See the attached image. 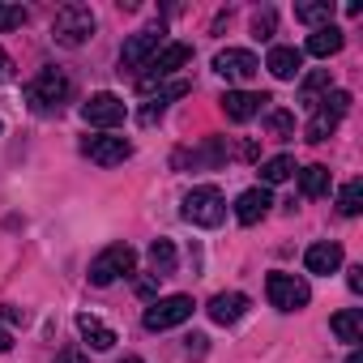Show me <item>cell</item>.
<instances>
[{
	"instance_id": "29",
	"label": "cell",
	"mask_w": 363,
	"mask_h": 363,
	"mask_svg": "<svg viewBox=\"0 0 363 363\" xmlns=\"http://www.w3.org/2000/svg\"><path fill=\"white\" fill-rule=\"evenodd\" d=\"M316 107H320V111H333V116L342 120V116L350 111V94H346V90H333V94H325V99H320Z\"/></svg>"
},
{
	"instance_id": "36",
	"label": "cell",
	"mask_w": 363,
	"mask_h": 363,
	"mask_svg": "<svg viewBox=\"0 0 363 363\" xmlns=\"http://www.w3.org/2000/svg\"><path fill=\"white\" fill-rule=\"evenodd\" d=\"M9 346H13V337H9L5 329H0V354H9Z\"/></svg>"
},
{
	"instance_id": "9",
	"label": "cell",
	"mask_w": 363,
	"mask_h": 363,
	"mask_svg": "<svg viewBox=\"0 0 363 363\" xmlns=\"http://www.w3.org/2000/svg\"><path fill=\"white\" fill-rule=\"evenodd\" d=\"M162 48V26H150V30H137L124 48H120V69H145L154 60V52Z\"/></svg>"
},
{
	"instance_id": "30",
	"label": "cell",
	"mask_w": 363,
	"mask_h": 363,
	"mask_svg": "<svg viewBox=\"0 0 363 363\" xmlns=\"http://www.w3.org/2000/svg\"><path fill=\"white\" fill-rule=\"evenodd\" d=\"M274 9H261V13H252V35L257 39H274Z\"/></svg>"
},
{
	"instance_id": "25",
	"label": "cell",
	"mask_w": 363,
	"mask_h": 363,
	"mask_svg": "<svg viewBox=\"0 0 363 363\" xmlns=\"http://www.w3.org/2000/svg\"><path fill=\"white\" fill-rule=\"evenodd\" d=\"M363 210V179H350V184L337 193V214L342 218H354Z\"/></svg>"
},
{
	"instance_id": "12",
	"label": "cell",
	"mask_w": 363,
	"mask_h": 363,
	"mask_svg": "<svg viewBox=\"0 0 363 363\" xmlns=\"http://www.w3.org/2000/svg\"><path fill=\"white\" fill-rule=\"evenodd\" d=\"M265 103H274V99H269V94H252V90H227V94H223V111H227V120H235V124H248L252 116H261Z\"/></svg>"
},
{
	"instance_id": "31",
	"label": "cell",
	"mask_w": 363,
	"mask_h": 363,
	"mask_svg": "<svg viewBox=\"0 0 363 363\" xmlns=\"http://www.w3.org/2000/svg\"><path fill=\"white\" fill-rule=\"evenodd\" d=\"M0 316L13 320V325H26V320H30V312H26V308H18V303H5V308H0Z\"/></svg>"
},
{
	"instance_id": "1",
	"label": "cell",
	"mask_w": 363,
	"mask_h": 363,
	"mask_svg": "<svg viewBox=\"0 0 363 363\" xmlns=\"http://www.w3.org/2000/svg\"><path fill=\"white\" fill-rule=\"evenodd\" d=\"M69 94H73V82H69L60 69H43V73L26 86L30 111H39V116H56V111L69 103Z\"/></svg>"
},
{
	"instance_id": "22",
	"label": "cell",
	"mask_w": 363,
	"mask_h": 363,
	"mask_svg": "<svg viewBox=\"0 0 363 363\" xmlns=\"http://www.w3.org/2000/svg\"><path fill=\"white\" fill-rule=\"evenodd\" d=\"M325 90H329V69H316V73L303 77V86H299V103H303L308 111H316V103H320Z\"/></svg>"
},
{
	"instance_id": "5",
	"label": "cell",
	"mask_w": 363,
	"mask_h": 363,
	"mask_svg": "<svg viewBox=\"0 0 363 363\" xmlns=\"http://www.w3.org/2000/svg\"><path fill=\"white\" fill-rule=\"evenodd\" d=\"M179 214H184L193 227H218L227 218V206H223V193L214 184H201V189H193L184 197V210H179Z\"/></svg>"
},
{
	"instance_id": "16",
	"label": "cell",
	"mask_w": 363,
	"mask_h": 363,
	"mask_svg": "<svg viewBox=\"0 0 363 363\" xmlns=\"http://www.w3.org/2000/svg\"><path fill=\"white\" fill-rule=\"evenodd\" d=\"M265 69H269L278 82H291V77H299V69H303V52H299V48H269Z\"/></svg>"
},
{
	"instance_id": "14",
	"label": "cell",
	"mask_w": 363,
	"mask_h": 363,
	"mask_svg": "<svg viewBox=\"0 0 363 363\" xmlns=\"http://www.w3.org/2000/svg\"><path fill=\"white\" fill-rule=\"evenodd\" d=\"M303 265H308V274H337L342 269V244H333V240L312 244L303 252Z\"/></svg>"
},
{
	"instance_id": "24",
	"label": "cell",
	"mask_w": 363,
	"mask_h": 363,
	"mask_svg": "<svg viewBox=\"0 0 363 363\" xmlns=\"http://www.w3.org/2000/svg\"><path fill=\"white\" fill-rule=\"evenodd\" d=\"M291 171H295V158L278 154V158L261 162V184H282V179H291Z\"/></svg>"
},
{
	"instance_id": "32",
	"label": "cell",
	"mask_w": 363,
	"mask_h": 363,
	"mask_svg": "<svg viewBox=\"0 0 363 363\" xmlns=\"http://www.w3.org/2000/svg\"><path fill=\"white\" fill-rule=\"evenodd\" d=\"M206 342H210L206 333H193V337H189V354H193V359H201V354H206Z\"/></svg>"
},
{
	"instance_id": "28",
	"label": "cell",
	"mask_w": 363,
	"mask_h": 363,
	"mask_svg": "<svg viewBox=\"0 0 363 363\" xmlns=\"http://www.w3.org/2000/svg\"><path fill=\"white\" fill-rule=\"evenodd\" d=\"M30 22V9L22 5H0V30H13V26H26Z\"/></svg>"
},
{
	"instance_id": "33",
	"label": "cell",
	"mask_w": 363,
	"mask_h": 363,
	"mask_svg": "<svg viewBox=\"0 0 363 363\" xmlns=\"http://www.w3.org/2000/svg\"><path fill=\"white\" fill-rule=\"evenodd\" d=\"M346 286H350L354 295L363 291V269H359V265H354V269H346Z\"/></svg>"
},
{
	"instance_id": "37",
	"label": "cell",
	"mask_w": 363,
	"mask_h": 363,
	"mask_svg": "<svg viewBox=\"0 0 363 363\" xmlns=\"http://www.w3.org/2000/svg\"><path fill=\"white\" fill-rule=\"evenodd\" d=\"M346 363H363V354H359V350H350V354H346Z\"/></svg>"
},
{
	"instance_id": "19",
	"label": "cell",
	"mask_w": 363,
	"mask_h": 363,
	"mask_svg": "<svg viewBox=\"0 0 363 363\" xmlns=\"http://www.w3.org/2000/svg\"><path fill=\"white\" fill-rule=\"evenodd\" d=\"M329 329L337 333V342H363V312L359 308H346V312H337L333 320H329Z\"/></svg>"
},
{
	"instance_id": "11",
	"label": "cell",
	"mask_w": 363,
	"mask_h": 363,
	"mask_svg": "<svg viewBox=\"0 0 363 363\" xmlns=\"http://www.w3.org/2000/svg\"><path fill=\"white\" fill-rule=\"evenodd\" d=\"M82 154L90 158V162H99V167H116V162H124L128 154H133V141L128 137H86L82 141Z\"/></svg>"
},
{
	"instance_id": "17",
	"label": "cell",
	"mask_w": 363,
	"mask_h": 363,
	"mask_svg": "<svg viewBox=\"0 0 363 363\" xmlns=\"http://www.w3.org/2000/svg\"><path fill=\"white\" fill-rule=\"evenodd\" d=\"M342 43H346V35L337 30V26H320V30H312L308 35V56H320V60H329V56H337L342 52Z\"/></svg>"
},
{
	"instance_id": "23",
	"label": "cell",
	"mask_w": 363,
	"mask_h": 363,
	"mask_svg": "<svg viewBox=\"0 0 363 363\" xmlns=\"http://www.w3.org/2000/svg\"><path fill=\"white\" fill-rule=\"evenodd\" d=\"M150 269H154V278L175 274V244L171 240H154L150 244Z\"/></svg>"
},
{
	"instance_id": "15",
	"label": "cell",
	"mask_w": 363,
	"mask_h": 363,
	"mask_svg": "<svg viewBox=\"0 0 363 363\" xmlns=\"http://www.w3.org/2000/svg\"><path fill=\"white\" fill-rule=\"evenodd\" d=\"M269 206H274L269 189H248V193L235 201V218H240L244 227H252V223H261V218L269 214Z\"/></svg>"
},
{
	"instance_id": "38",
	"label": "cell",
	"mask_w": 363,
	"mask_h": 363,
	"mask_svg": "<svg viewBox=\"0 0 363 363\" xmlns=\"http://www.w3.org/2000/svg\"><path fill=\"white\" fill-rule=\"evenodd\" d=\"M120 363H145V359H137V354H128V359H120Z\"/></svg>"
},
{
	"instance_id": "34",
	"label": "cell",
	"mask_w": 363,
	"mask_h": 363,
	"mask_svg": "<svg viewBox=\"0 0 363 363\" xmlns=\"http://www.w3.org/2000/svg\"><path fill=\"white\" fill-rule=\"evenodd\" d=\"M0 82H13V60H9V52H0Z\"/></svg>"
},
{
	"instance_id": "13",
	"label": "cell",
	"mask_w": 363,
	"mask_h": 363,
	"mask_svg": "<svg viewBox=\"0 0 363 363\" xmlns=\"http://www.w3.org/2000/svg\"><path fill=\"white\" fill-rule=\"evenodd\" d=\"M206 312H210L214 325H235V320H244V312H248V295H244V291H223V295L210 299Z\"/></svg>"
},
{
	"instance_id": "2",
	"label": "cell",
	"mask_w": 363,
	"mask_h": 363,
	"mask_svg": "<svg viewBox=\"0 0 363 363\" xmlns=\"http://www.w3.org/2000/svg\"><path fill=\"white\" fill-rule=\"evenodd\" d=\"M189 60H193V48H189V43H162V48L154 52V60L145 65L150 73H141V77H137V90H141V94H154V86H158V82H167L171 73H179Z\"/></svg>"
},
{
	"instance_id": "20",
	"label": "cell",
	"mask_w": 363,
	"mask_h": 363,
	"mask_svg": "<svg viewBox=\"0 0 363 363\" xmlns=\"http://www.w3.org/2000/svg\"><path fill=\"white\" fill-rule=\"evenodd\" d=\"M299 193H303L308 201L325 197V193H329V167H320V162L303 167V171H299Z\"/></svg>"
},
{
	"instance_id": "8",
	"label": "cell",
	"mask_w": 363,
	"mask_h": 363,
	"mask_svg": "<svg viewBox=\"0 0 363 363\" xmlns=\"http://www.w3.org/2000/svg\"><path fill=\"white\" fill-rule=\"evenodd\" d=\"M124 116H128V107H124V99L111 94V90L90 94L86 107H82V120L94 124V128H116V124H124Z\"/></svg>"
},
{
	"instance_id": "6",
	"label": "cell",
	"mask_w": 363,
	"mask_h": 363,
	"mask_svg": "<svg viewBox=\"0 0 363 363\" xmlns=\"http://www.w3.org/2000/svg\"><path fill=\"white\" fill-rule=\"evenodd\" d=\"M133 265H137V252L128 244H111V248H103L90 261V282L94 286H111L120 274H133Z\"/></svg>"
},
{
	"instance_id": "10",
	"label": "cell",
	"mask_w": 363,
	"mask_h": 363,
	"mask_svg": "<svg viewBox=\"0 0 363 363\" xmlns=\"http://www.w3.org/2000/svg\"><path fill=\"white\" fill-rule=\"evenodd\" d=\"M214 73L227 77V82H248V77L261 73V60L252 52H244V48H227V52L214 56Z\"/></svg>"
},
{
	"instance_id": "27",
	"label": "cell",
	"mask_w": 363,
	"mask_h": 363,
	"mask_svg": "<svg viewBox=\"0 0 363 363\" xmlns=\"http://www.w3.org/2000/svg\"><path fill=\"white\" fill-rule=\"evenodd\" d=\"M265 128H269L274 137H291V133H295V116L278 107V111H269V120H265Z\"/></svg>"
},
{
	"instance_id": "7",
	"label": "cell",
	"mask_w": 363,
	"mask_h": 363,
	"mask_svg": "<svg viewBox=\"0 0 363 363\" xmlns=\"http://www.w3.org/2000/svg\"><path fill=\"white\" fill-rule=\"evenodd\" d=\"M193 295H167V299H158V303H150L145 308V329L150 333H162V329H175V325H184L189 316H193Z\"/></svg>"
},
{
	"instance_id": "4",
	"label": "cell",
	"mask_w": 363,
	"mask_h": 363,
	"mask_svg": "<svg viewBox=\"0 0 363 363\" xmlns=\"http://www.w3.org/2000/svg\"><path fill=\"white\" fill-rule=\"evenodd\" d=\"M265 291H269V303H274L278 312H299V308H308V299H312V286H308L299 274H282V269H274V274L265 278Z\"/></svg>"
},
{
	"instance_id": "26",
	"label": "cell",
	"mask_w": 363,
	"mask_h": 363,
	"mask_svg": "<svg viewBox=\"0 0 363 363\" xmlns=\"http://www.w3.org/2000/svg\"><path fill=\"white\" fill-rule=\"evenodd\" d=\"M333 128H337V116L316 107V116L308 120V141H329V137H333Z\"/></svg>"
},
{
	"instance_id": "35",
	"label": "cell",
	"mask_w": 363,
	"mask_h": 363,
	"mask_svg": "<svg viewBox=\"0 0 363 363\" xmlns=\"http://www.w3.org/2000/svg\"><path fill=\"white\" fill-rule=\"evenodd\" d=\"M56 363H90V359H86L82 350H60V354H56Z\"/></svg>"
},
{
	"instance_id": "3",
	"label": "cell",
	"mask_w": 363,
	"mask_h": 363,
	"mask_svg": "<svg viewBox=\"0 0 363 363\" xmlns=\"http://www.w3.org/2000/svg\"><path fill=\"white\" fill-rule=\"evenodd\" d=\"M90 35H94V13H90V5H65V9L56 13V22H52V39H56L60 48H82V43H90Z\"/></svg>"
},
{
	"instance_id": "18",
	"label": "cell",
	"mask_w": 363,
	"mask_h": 363,
	"mask_svg": "<svg viewBox=\"0 0 363 363\" xmlns=\"http://www.w3.org/2000/svg\"><path fill=\"white\" fill-rule=\"evenodd\" d=\"M77 333H82L94 350H111V346H116V329H111V325H103V320H99V316H90V312H82V316H77Z\"/></svg>"
},
{
	"instance_id": "21",
	"label": "cell",
	"mask_w": 363,
	"mask_h": 363,
	"mask_svg": "<svg viewBox=\"0 0 363 363\" xmlns=\"http://www.w3.org/2000/svg\"><path fill=\"white\" fill-rule=\"evenodd\" d=\"M295 18L308 22V26H333V0H303V5H295Z\"/></svg>"
}]
</instances>
